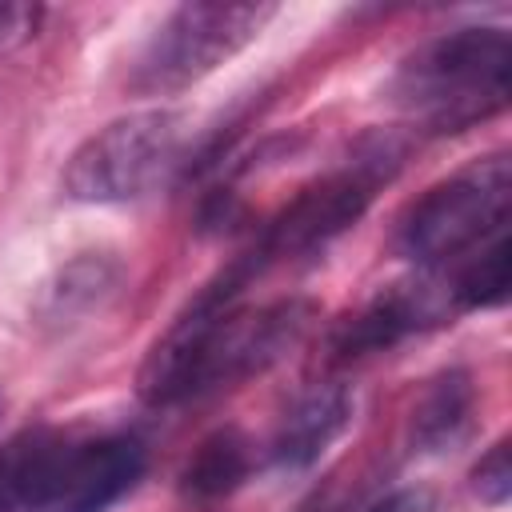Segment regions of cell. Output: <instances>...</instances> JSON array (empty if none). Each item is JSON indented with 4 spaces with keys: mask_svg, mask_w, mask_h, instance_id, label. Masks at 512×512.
<instances>
[{
    "mask_svg": "<svg viewBox=\"0 0 512 512\" xmlns=\"http://www.w3.org/2000/svg\"><path fill=\"white\" fill-rule=\"evenodd\" d=\"M272 16L276 4H220V0L180 4L160 20V28L140 48L128 88L140 96L180 92L212 76L240 48H248Z\"/></svg>",
    "mask_w": 512,
    "mask_h": 512,
    "instance_id": "cell-7",
    "label": "cell"
},
{
    "mask_svg": "<svg viewBox=\"0 0 512 512\" xmlns=\"http://www.w3.org/2000/svg\"><path fill=\"white\" fill-rule=\"evenodd\" d=\"M512 168L504 152L480 156L432 184L396 224V248L416 272H448L496 236H508Z\"/></svg>",
    "mask_w": 512,
    "mask_h": 512,
    "instance_id": "cell-5",
    "label": "cell"
},
{
    "mask_svg": "<svg viewBox=\"0 0 512 512\" xmlns=\"http://www.w3.org/2000/svg\"><path fill=\"white\" fill-rule=\"evenodd\" d=\"M252 472V444L240 428H216L184 460L176 488L188 504H216L232 496Z\"/></svg>",
    "mask_w": 512,
    "mask_h": 512,
    "instance_id": "cell-10",
    "label": "cell"
},
{
    "mask_svg": "<svg viewBox=\"0 0 512 512\" xmlns=\"http://www.w3.org/2000/svg\"><path fill=\"white\" fill-rule=\"evenodd\" d=\"M472 488H476L480 500H488V504H504V500L512 496V440H508V436L496 440V444L480 456V464L472 468Z\"/></svg>",
    "mask_w": 512,
    "mask_h": 512,
    "instance_id": "cell-13",
    "label": "cell"
},
{
    "mask_svg": "<svg viewBox=\"0 0 512 512\" xmlns=\"http://www.w3.org/2000/svg\"><path fill=\"white\" fill-rule=\"evenodd\" d=\"M508 76L512 36L504 28H460L408 52L388 80V96L424 132L448 136L504 112Z\"/></svg>",
    "mask_w": 512,
    "mask_h": 512,
    "instance_id": "cell-4",
    "label": "cell"
},
{
    "mask_svg": "<svg viewBox=\"0 0 512 512\" xmlns=\"http://www.w3.org/2000/svg\"><path fill=\"white\" fill-rule=\"evenodd\" d=\"M468 424H472V380L468 372L448 368L424 388L412 412V444L420 452H448L464 440Z\"/></svg>",
    "mask_w": 512,
    "mask_h": 512,
    "instance_id": "cell-11",
    "label": "cell"
},
{
    "mask_svg": "<svg viewBox=\"0 0 512 512\" xmlns=\"http://www.w3.org/2000/svg\"><path fill=\"white\" fill-rule=\"evenodd\" d=\"M144 460L132 432L24 428L0 444V512H104L136 488Z\"/></svg>",
    "mask_w": 512,
    "mask_h": 512,
    "instance_id": "cell-2",
    "label": "cell"
},
{
    "mask_svg": "<svg viewBox=\"0 0 512 512\" xmlns=\"http://www.w3.org/2000/svg\"><path fill=\"white\" fill-rule=\"evenodd\" d=\"M184 120L168 108L128 112L92 132L64 168V192L80 204H124L160 188L184 160Z\"/></svg>",
    "mask_w": 512,
    "mask_h": 512,
    "instance_id": "cell-6",
    "label": "cell"
},
{
    "mask_svg": "<svg viewBox=\"0 0 512 512\" xmlns=\"http://www.w3.org/2000/svg\"><path fill=\"white\" fill-rule=\"evenodd\" d=\"M312 316L316 304L300 296L256 308L244 300L216 304L196 292L168 332L148 348L136 372V392L152 408H172L220 388H236L284 360L304 340Z\"/></svg>",
    "mask_w": 512,
    "mask_h": 512,
    "instance_id": "cell-1",
    "label": "cell"
},
{
    "mask_svg": "<svg viewBox=\"0 0 512 512\" xmlns=\"http://www.w3.org/2000/svg\"><path fill=\"white\" fill-rule=\"evenodd\" d=\"M364 512H432V500L420 488H400V492H388L384 500L368 504Z\"/></svg>",
    "mask_w": 512,
    "mask_h": 512,
    "instance_id": "cell-15",
    "label": "cell"
},
{
    "mask_svg": "<svg viewBox=\"0 0 512 512\" xmlns=\"http://www.w3.org/2000/svg\"><path fill=\"white\" fill-rule=\"evenodd\" d=\"M456 308L448 300V288L440 276L432 272H416L408 280H396L388 288H380L360 312H352L336 336H332V352L340 360H360V356H376L396 348L408 336H420L428 328L452 324Z\"/></svg>",
    "mask_w": 512,
    "mask_h": 512,
    "instance_id": "cell-8",
    "label": "cell"
},
{
    "mask_svg": "<svg viewBox=\"0 0 512 512\" xmlns=\"http://www.w3.org/2000/svg\"><path fill=\"white\" fill-rule=\"evenodd\" d=\"M44 20V8L40 4H16V0H0V52L8 48H20L36 36Z\"/></svg>",
    "mask_w": 512,
    "mask_h": 512,
    "instance_id": "cell-14",
    "label": "cell"
},
{
    "mask_svg": "<svg viewBox=\"0 0 512 512\" xmlns=\"http://www.w3.org/2000/svg\"><path fill=\"white\" fill-rule=\"evenodd\" d=\"M400 164V148L384 140H364L340 168L316 176L304 184L256 236L248 248H240L200 292L220 304H240L256 280H264L272 268L292 264L300 256L320 252L340 232H348L364 208L372 204L376 188L392 180Z\"/></svg>",
    "mask_w": 512,
    "mask_h": 512,
    "instance_id": "cell-3",
    "label": "cell"
},
{
    "mask_svg": "<svg viewBox=\"0 0 512 512\" xmlns=\"http://www.w3.org/2000/svg\"><path fill=\"white\" fill-rule=\"evenodd\" d=\"M352 420V396L344 384H312L304 388L280 416L268 456L284 472H300L320 460V452L348 428Z\"/></svg>",
    "mask_w": 512,
    "mask_h": 512,
    "instance_id": "cell-9",
    "label": "cell"
},
{
    "mask_svg": "<svg viewBox=\"0 0 512 512\" xmlns=\"http://www.w3.org/2000/svg\"><path fill=\"white\" fill-rule=\"evenodd\" d=\"M432 276L444 280L456 316L476 312V308H496L508 300V288H512V244L508 236H496L468 260L452 264L448 272H432Z\"/></svg>",
    "mask_w": 512,
    "mask_h": 512,
    "instance_id": "cell-12",
    "label": "cell"
}]
</instances>
